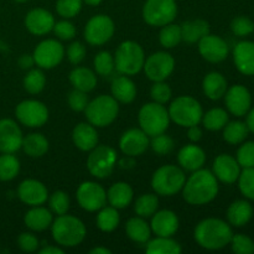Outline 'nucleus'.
I'll use <instances>...</instances> for the list:
<instances>
[{
  "label": "nucleus",
  "instance_id": "7ed1b4c3",
  "mask_svg": "<svg viewBox=\"0 0 254 254\" xmlns=\"http://www.w3.org/2000/svg\"><path fill=\"white\" fill-rule=\"evenodd\" d=\"M52 237L62 247H76L83 242L87 235L84 223L79 218L69 215H61L52 221Z\"/></svg>",
  "mask_w": 254,
  "mask_h": 254
},
{
  "label": "nucleus",
  "instance_id": "4d7b16f0",
  "mask_svg": "<svg viewBox=\"0 0 254 254\" xmlns=\"http://www.w3.org/2000/svg\"><path fill=\"white\" fill-rule=\"evenodd\" d=\"M68 61L73 64H79L86 57V46L82 42L74 41L67 49Z\"/></svg>",
  "mask_w": 254,
  "mask_h": 254
},
{
  "label": "nucleus",
  "instance_id": "9d476101",
  "mask_svg": "<svg viewBox=\"0 0 254 254\" xmlns=\"http://www.w3.org/2000/svg\"><path fill=\"white\" fill-rule=\"evenodd\" d=\"M117 163V153L112 146L97 145L87 159V168L92 176L106 179L113 173Z\"/></svg>",
  "mask_w": 254,
  "mask_h": 254
},
{
  "label": "nucleus",
  "instance_id": "c85d7f7f",
  "mask_svg": "<svg viewBox=\"0 0 254 254\" xmlns=\"http://www.w3.org/2000/svg\"><path fill=\"white\" fill-rule=\"evenodd\" d=\"M202 89L207 98L212 99V101H218L227 92V79L220 72H210L203 78Z\"/></svg>",
  "mask_w": 254,
  "mask_h": 254
},
{
  "label": "nucleus",
  "instance_id": "680f3d73",
  "mask_svg": "<svg viewBox=\"0 0 254 254\" xmlns=\"http://www.w3.org/2000/svg\"><path fill=\"white\" fill-rule=\"evenodd\" d=\"M40 254H64V250H61L60 247L56 246H47V247L42 248L39 252Z\"/></svg>",
  "mask_w": 254,
  "mask_h": 254
},
{
  "label": "nucleus",
  "instance_id": "5701e85b",
  "mask_svg": "<svg viewBox=\"0 0 254 254\" xmlns=\"http://www.w3.org/2000/svg\"><path fill=\"white\" fill-rule=\"evenodd\" d=\"M151 217V232L155 233L158 237H173L178 232L179 218L174 211H156Z\"/></svg>",
  "mask_w": 254,
  "mask_h": 254
},
{
  "label": "nucleus",
  "instance_id": "c756f323",
  "mask_svg": "<svg viewBox=\"0 0 254 254\" xmlns=\"http://www.w3.org/2000/svg\"><path fill=\"white\" fill-rule=\"evenodd\" d=\"M253 217V207L248 201L237 200L230 205L227 210L228 223L235 227H243Z\"/></svg>",
  "mask_w": 254,
  "mask_h": 254
},
{
  "label": "nucleus",
  "instance_id": "aec40b11",
  "mask_svg": "<svg viewBox=\"0 0 254 254\" xmlns=\"http://www.w3.org/2000/svg\"><path fill=\"white\" fill-rule=\"evenodd\" d=\"M17 196L25 205L34 207V206H41L46 202L49 198V191L41 181L27 179L22 181L17 188Z\"/></svg>",
  "mask_w": 254,
  "mask_h": 254
},
{
  "label": "nucleus",
  "instance_id": "864d4df0",
  "mask_svg": "<svg viewBox=\"0 0 254 254\" xmlns=\"http://www.w3.org/2000/svg\"><path fill=\"white\" fill-rule=\"evenodd\" d=\"M150 96L153 98L154 102L160 104H165L170 101L171 96H173V92L171 88L169 87V84H166L165 82H154L153 87L150 89Z\"/></svg>",
  "mask_w": 254,
  "mask_h": 254
},
{
  "label": "nucleus",
  "instance_id": "cd10ccee",
  "mask_svg": "<svg viewBox=\"0 0 254 254\" xmlns=\"http://www.w3.org/2000/svg\"><path fill=\"white\" fill-rule=\"evenodd\" d=\"M133 195L134 192L131 186L123 181H119L109 188L108 192H107V200H108L109 205L116 207L117 210H122L130 205L133 201Z\"/></svg>",
  "mask_w": 254,
  "mask_h": 254
},
{
  "label": "nucleus",
  "instance_id": "393cba45",
  "mask_svg": "<svg viewBox=\"0 0 254 254\" xmlns=\"http://www.w3.org/2000/svg\"><path fill=\"white\" fill-rule=\"evenodd\" d=\"M178 160L181 168L188 171H196L205 165L206 154L202 148L195 144L183 146L178 154Z\"/></svg>",
  "mask_w": 254,
  "mask_h": 254
},
{
  "label": "nucleus",
  "instance_id": "6e6d98bb",
  "mask_svg": "<svg viewBox=\"0 0 254 254\" xmlns=\"http://www.w3.org/2000/svg\"><path fill=\"white\" fill-rule=\"evenodd\" d=\"M67 102H68V106L72 111L83 112L86 109L87 104H88L89 99L86 92L73 89L72 92H69L68 97H67Z\"/></svg>",
  "mask_w": 254,
  "mask_h": 254
},
{
  "label": "nucleus",
  "instance_id": "7c9ffc66",
  "mask_svg": "<svg viewBox=\"0 0 254 254\" xmlns=\"http://www.w3.org/2000/svg\"><path fill=\"white\" fill-rule=\"evenodd\" d=\"M112 96L118 102L124 104H129L135 99L136 97V87L135 83L131 81L129 77L119 76L113 79L112 82Z\"/></svg>",
  "mask_w": 254,
  "mask_h": 254
},
{
  "label": "nucleus",
  "instance_id": "f03ea898",
  "mask_svg": "<svg viewBox=\"0 0 254 254\" xmlns=\"http://www.w3.org/2000/svg\"><path fill=\"white\" fill-rule=\"evenodd\" d=\"M232 228L220 218H206L195 228L196 243L208 251H218L230 245L232 240Z\"/></svg>",
  "mask_w": 254,
  "mask_h": 254
},
{
  "label": "nucleus",
  "instance_id": "3c124183",
  "mask_svg": "<svg viewBox=\"0 0 254 254\" xmlns=\"http://www.w3.org/2000/svg\"><path fill=\"white\" fill-rule=\"evenodd\" d=\"M236 159L241 168H254V141H247L242 144L237 150Z\"/></svg>",
  "mask_w": 254,
  "mask_h": 254
},
{
  "label": "nucleus",
  "instance_id": "a19ab883",
  "mask_svg": "<svg viewBox=\"0 0 254 254\" xmlns=\"http://www.w3.org/2000/svg\"><path fill=\"white\" fill-rule=\"evenodd\" d=\"M20 173V161L14 154L0 155V181L14 180Z\"/></svg>",
  "mask_w": 254,
  "mask_h": 254
},
{
  "label": "nucleus",
  "instance_id": "39448f33",
  "mask_svg": "<svg viewBox=\"0 0 254 254\" xmlns=\"http://www.w3.org/2000/svg\"><path fill=\"white\" fill-rule=\"evenodd\" d=\"M145 62L144 50L138 42L124 41L117 49L114 55L116 69L126 76H133L143 69Z\"/></svg>",
  "mask_w": 254,
  "mask_h": 254
},
{
  "label": "nucleus",
  "instance_id": "338daca9",
  "mask_svg": "<svg viewBox=\"0 0 254 254\" xmlns=\"http://www.w3.org/2000/svg\"><path fill=\"white\" fill-rule=\"evenodd\" d=\"M14 1H16V2H26V1H29V0H14Z\"/></svg>",
  "mask_w": 254,
  "mask_h": 254
},
{
  "label": "nucleus",
  "instance_id": "f257e3e1",
  "mask_svg": "<svg viewBox=\"0 0 254 254\" xmlns=\"http://www.w3.org/2000/svg\"><path fill=\"white\" fill-rule=\"evenodd\" d=\"M218 195V180L206 169L193 171L183 188V196L190 205L201 206L210 203Z\"/></svg>",
  "mask_w": 254,
  "mask_h": 254
},
{
  "label": "nucleus",
  "instance_id": "72a5a7b5",
  "mask_svg": "<svg viewBox=\"0 0 254 254\" xmlns=\"http://www.w3.org/2000/svg\"><path fill=\"white\" fill-rule=\"evenodd\" d=\"M50 144L45 135L40 133L27 134L22 138L21 149L30 158H41L49 151Z\"/></svg>",
  "mask_w": 254,
  "mask_h": 254
},
{
  "label": "nucleus",
  "instance_id": "e2e57ef3",
  "mask_svg": "<svg viewBox=\"0 0 254 254\" xmlns=\"http://www.w3.org/2000/svg\"><path fill=\"white\" fill-rule=\"evenodd\" d=\"M246 124H247L250 131H252L254 134V107L252 109H250V112L247 113V122H246Z\"/></svg>",
  "mask_w": 254,
  "mask_h": 254
},
{
  "label": "nucleus",
  "instance_id": "20e7f679",
  "mask_svg": "<svg viewBox=\"0 0 254 254\" xmlns=\"http://www.w3.org/2000/svg\"><path fill=\"white\" fill-rule=\"evenodd\" d=\"M84 113H86L88 123L97 128H104V127L111 126L118 117V101L113 96L101 94L93 101L88 102Z\"/></svg>",
  "mask_w": 254,
  "mask_h": 254
},
{
  "label": "nucleus",
  "instance_id": "bf43d9fd",
  "mask_svg": "<svg viewBox=\"0 0 254 254\" xmlns=\"http://www.w3.org/2000/svg\"><path fill=\"white\" fill-rule=\"evenodd\" d=\"M188 136L191 141L193 143H197L201 138H202V130L201 128L197 126H191L188 128Z\"/></svg>",
  "mask_w": 254,
  "mask_h": 254
},
{
  "label": "nucleus",
  "instance_id": "4be33fe9",
  "mask_svg": "<svg viewBox=\"0 0 254 254\" xmlns=\"http://www.w3.org/2000/svg\"><path fill=\"white\" fill-rule=\"evenodd\" d=\"M213 175L216 179L225 184H233L238 180L241 174V166L237 159L228 154H221L213 161Z\"/></svg>",
  "mask_w": 254,
  "mask_h": 254
},
{
  "label": "nucleus",
  "instance_id": "c03bdc74",
  "mask_svg": "<svg viewBox=\"0 0 254 254\" xmlns=\"http://www.w3.org/2000/svg\"><path fill=\"white\" fill-rule=\"evenodd\" d=\"M94 69L99 76H111L116 69V64H114V57L109 54L108 51H101L96 55L93 60Z\"/></svg>",
  "mask_w": 254,
  "mask_h": 254
},
{
  "label": "nucleus",
  "instance_id": "052dcab7",
  "mask_svg": "<svg viewBox=\"0 0 254 254\" xmlns=\"http://www.w3.org/2000/svg\"><path fill=\"white\" fill-rule=\"evenodd\" d=\"M17 64L22 69H31L35 66V60L32 55H22L19 61H17Z\"/></svg>",
  "mask_w": 254,
  "mask_h": 254
},
{
  "label": "nucleus",
  "instance_id": "a211bd4d",
  "mask_svg": "<svg viewBox=\"0 0 254 254\" xmlns=\"http://www.w3.org/2000/svg\"><path fill=\"white\" fill-rule=\"evenodd\" d=\"M225 103L228 112L236 117L247 116L252 106V96L248 88L242 84H235L227 89L225 94Z\"/></svg>",
  "mask_w": 254,
  "mask_h": 254
},
{
  "label": "nucleus",
  "instance_id": "bb28decb",
  "mask_svg": "<svg viewBox=\"0 0 254 254\" xmlns=\"http://www.w3.org/2000/svg\"><path fill=\"white\" fill-rule=\"evenodd\" d=\"M52 212L51 210L41 207V206H34L31 210L25 213L24 222L27 228L36 232L47 230L52 225Z\"/></svg>",
  "mask_w": 254,
  "mask_h": 254
},
{
  "label": "nucleus",
  "instance_id": "423d86ee",
  "mask_svg": "<svg viewBox=\"0 0 254 254\" xmlns=\"http://www.w3.org/2000/svg\"><path fill=\"white\" fill-rule=\"evenodd\" d=\"M168 112L170 121L184 128L197 126L202 121L203 116L202 106L200 102L190 96H180L174 99Z\"/></svg>",
  "mask_w": 254,
  "mask_h": 254
},
{
  "label": "nucleus",
  "instance_id": "1a4fd4ad",
  "mask_svg": "<svg viewBox=\"0 0 254 254\" xmlns=\"http://www.w3.org/2000/svg\"><path fill=\"white\" fill-rule=\"evenodd\" d=\"M176 15L175 0H146L143 6V19L150 26H165L175 20Z\"/></svg>",
  "mask_w": 254,
  "mask_h": 254
},
{
  "label": "nucleus",
  "instance_id": "a878e982",
  "mask_svg": "<svg viewBox=\"0 0 254 254\" xmlns=\"http://www.w3.org/2000/svg\"><path fill=\"white\" fill-rule=\"evenodd\" d=\"M73 144L82 151H91L98 144V133L91 123H79L72 131Z\"/></svg>",
  "mask_w": 254,
  "mask_h": 254
},
{
  "label": "nucleus",
  "instance_id": "58836bf2",
  "mask_svg": "<svg viewBox=\"0 0 254 254\" xmlns=\"http://www.w3.org/2000/svg\"><path fill=\"white\" fill-rule=\"evenodd\" d=\"M121 222L118 210L113 206L111 207H102L97 215V226L103 232H112L116 230Z\"/></svg>",
  "mask_w": 254,
  "mask_h": 254
},
{
  "label": "nucleus",
  "instance_id": "f3484780",
  "mask_svg": "<svg viewBox=\"0 0 254 254\" xmlns=\"http://www.w3.org/2000/svg\"><path fill=\"white\" fill-rule=\"evenodd\" d=\"M22 131L15 121L0 119V153L14 154L21 149Z\"/></svg>",
  "mask_w": 254,
  "mask_h": 254
},
{
  "label": "nucleus",
  "instance_id": "0e129e2a",
  "mask_svg": "<svg viewBox=\"0 0 254 254\" xmlns=\"http://www.w3.org/2000/svg\"><path fill=\"white\" fill-rule=\"evenodd\" d=\"M91 254H112V251L108 250L106 247H96L93 250L89 251Z\"/></svg>",
  "mask_w": 254,
  "mask_h": 254
},
{
  "label": "nucleus",
  "instance_id": "f8f14e48",
  "mask_svg": "<svg viewBox=\"0 0 254 254\" xmlns=\"http://www.w3.org/2000/svg\"><path fill=\"white\" fill-rule=\"evenodd\" d=\"M114 29L113 20L108 15H94L84 27V40L92 46H102L113 37Z\"/></svg>",
  "mask_w": 254,
  "mask_h": 254
},
{
  "label": "nucleus",
  "instance_id": "4c0bfd02",
  "mask_svg": "<svg viewBox=\"0 0 254 254\" xmlns=\"http://www.w3.org/2000/svg\"><path fill=\"white\" fill-rule=\"evenodd\" d=\"M159 198L155 193H144L136 198L134 203V211L139 217H151L158 211Z\"/></svg>",
  "mask_w": 254,
  "mask_h": 254
},
{
  "label": "nucleus",
  "instance_id": "de8ad7c7",
  "mask_svg": "<svg viewBox=\"0 0 254 254\" xmlns=\"http://www.w3.org/2000/svg\"><path fill=\"white\" fill-rule=\"evenodd\" d=\"M49 205L51 212L57 216L66 215L69 210V197L64 191H56L49 198Z\"/></svg>",
  "mask_w": 254,
  "mask_h": 254
},
{
  "label": "nucleus",
  "instance_id": "49530a36",
  "mask_svg": "<svg viewBox=\"0 0 254 254\" xmlns=\"http://www.w3.org/2000/svg\"><path fill=\"white\" fill-rule=\"evenodd\" d=\"M82 4V0H57L56 11L64 19H72L79 14Z\"/></svg>",
  "mask_w": 254,
  "mask_h": 254
},
{
  "label": "nucleus",
  "instance_id": "ea45409f",
  "mask_svg": "<svg viewBox=\"0 0 254 254\" xmlns=\"http://www.w3.org/2000/svg\"><path fill=\"white\" fill-rule=\"evenodd\" d=\"M203 127L211 131H217L225 128L228 123V113L222 108H212L202 116Z\"/></svg>",
  "mask_w": 254,
  "mask_h": 254
},
{
  "label": "nucleus",
  "instance_id": "ddd939ff",
  "mask_svg": "<svg viewBox=\"0 0 254 254\" xmlns=\"http://www.w3.org/2000/svg\"><path fill=\"white\" fill-rule=\"evenodd\" d=\"M32 57L35 60V64H37L40 68H55L64 60V47L57 40H44L35 47Z\"/></svg>",
  "mask_w": 254,
  "mask_h": 254
},
{
  "label": "nucleus",
  "instance_id": "603ef678",
  "mask_svg": "<svg viewBox=\"0 0 254 254\" xmlns=\"http://www.w3.org/2000/svg\"><path fill=\"white\" fill-rule=\"evenodd\" d=\"M231 30L238 37H245L254 31V22L247 16H237L231 22Z\"/></svg>",
  "mask_w": 254,
  "mask_h": 254
},
{
  "label": "nucleus",
  "instance_id": "b1692460",
  "mask_svg": "<svg viewBox=\"0 0 254 254\" xmlns=\"http://www.w3.org/2000/svg\"><path fill=\"white\" fill-rule=\"evenodd\" d=\"M233 61L241 73L254 76V42H238L233 50Z\"/></svg>",
  "mask_w": 254,
  "mask_h": 254
},
{
  "label": "nucleus",
  "instance_id": "6ab92c4d",
  "mask_svg": "<svg viewBox=\"0 0 254 254\" xmlns=\"http://www.w3.org/2000/svg\"><path fill=\"white\" fill-rule=\"evenodd\" d=\"M149 145H150L149 136L141 129L136 128L124 131L119 140V148H121L122 153L130 158L145 153Z\"/></svg>",
  "mask_w": 254,
  "mask_h": 254
},
{
  "label": "nucleus",
  "instance_id": "69168bd1",
  "mask_svg": "<svg viewBox=\"0 0 254 254\" xmlns=\"http://www.w3.org/2000/svg\"><path fill=\"white\" fill-rule=\"evenodd\" d=\"M83 2H86L87 5H89V6H97V5L101 4L103 0H82Z\"/></svg>",
  "mask_w": 254,
  "mask_h": 254
},
{
  "label": "nucleus",
  "instance_id": "13d9d810",
  "mask_svg": "<svg viewBox=\"0 0 254 254\" xmlns=\"http://www.w3.org/2000/svg\"><path fill=\"white\" fill-rule=\"evenodd\" d=\"M17 245L21 248V251L27 253H32L35 251H37L39 248L40 242L37 240V237L35 235L30 232H24L17 237Z\"/></svg>",
  "mask_w": 254,
  "mask_h": 254
},
{
  "label": "nucleus",
  "instance_id": "09e8293b",
  "mask_svg": "<svg viewBox=\"0 0 254 254\" xmlns=\"http://www.w3.org/2000/svg\"><path fill=\"white\" fill-rule=\"evenodd\" d=\"M150 146L154 150V153H156L158 155H166V154H170L174 150L175 143H174L171 136L163 133L153 136L150 141Z\"/></svg>",
  "mask_w": 254,
  "mask_h": 254
},
{
  "label": "nucleus",
  "instance_id": "9b49d317",
  "mask_svg": "<svg viewBox=\"0 0 254 254\" xmlns=\"http://www.w3.org/2000/svg\"><path fill=\"white\" fill-rule=\"evenodd\" d=\"M17 121L29 128H40L49 121V109L42 102L26 99L20 102L15 108Z\"/></svg>",
  "mask_w": 254,
  "mask_h": 254
},
{
  "label": "nucleus",
  "instance_id": "37998d69",
  "mask_svg": "<svg viewBox=\"0 0 254 254\" xmlns=\"http://www.w3.org/2000/svg\"><path fill=\"white\" fill-rule=\"evenodd\" d=\"M46 86V77L40 68H31L24 77V88L30 94H39Z\"/></svg>",
  "mask_w": 254,
  "mask_h": 254
},
{
  "label": "nucleus",
  "instance_id": "473e14b6",
  "mask_svg": "<svg viewBox=\"0 0 254 254\" xmlns=\"http://www.w3.org/2000/svg\"><path fill=\"white\" fill-rule=\"evenodd\" d=\"M69 82L74 89L88 93L96 88L97 77L96 73L87 67H76L69 73Z\"/></svg>",
  "mask_w": 254,
  "mask_h": 254
},
{
  "label": "nucleus",
  "instance_id": "79ce46f5",
  "mask_svg": "<svg viewBox=\"0 0 254 254\" xmlns=\"http://www.w3.org/2000/svg\"><path fill=\"white\" fill-rule=\"evenodd\" d=\"M159 41H160L161 46L165 47V49H174V47L178 46L183 41L180 25L170 22V24L163 26L160 34H159Z\"/></svg>",
  "mask_w": 254,
  "mask_h": 254
},
{
  "label": "nucleus",
  "instance_id": "a18cd8bd",
  "mask_svg": "<svg viewBox=\"0 0 254 254\" xmlns=\"http://www.w3.org/2000/svg\"><path fill=\"white\" fill-rule=\"evenodd\" d=\"M237 181L242 195L254 201V168L243 169Z\"/></svg>",
  "mask_w": 254,
  "mask_h": 254
},
{
  "label": "nucleus",
  "instance_id": "5fc2aeb1",
  "mask_svg": "<svg viewBox=\"0 0 254 254\" xmlns=\"http://www.w3.org/2000/svg\"><path fill=\"white\" fill-rule=\"evenodd\" d=\"M52 30H54L55 35L59 39L64 40V41L72 40L76 36V27H74V25L71 21H68V19L55 22L54 29Z\"/></svg>",
  "mask_w": 254,
  "mask_h": 254
},
{
  "label": "nucleus",
  "instance_id": "8fccbe9b",
  "mask_svg": "<svg viewBox=\"0 0 254 254\" xmlns=\"http://www.w3.org/2000/svg\"><path fill=\"white\" fill-rule=\"evenodd\" d=\"M231 248L236 254H253L254 242L246 235H233L230 242Z\"/></svg>",
  "mask_w": 254,
  "mask_h": 254
},
{
  "label": "nucleus",
  "instance_id": "0eeeda50",
  "mask_svg": "<svg viewBox=\"0 0 254 254\" xmlns=\"http://www.w3.org/2000/svg\"><path fill=\"white\" fill-rule=\"evenodd\" d=\"M170 124L169 112L163 104L151 102L144 104L139 111V126L148 136H155L168 130Z\"/></svg>",
  "mask_w": 254,
  "mask_h": 254
},
{
  "label": "nucleus",
  "instance_id": "6e6552de",
  "mask_svg": "<svg viewBox=\"0 0 254 254\" xmlns=\"http://www.w3.org/2000/svg\"><path fill=\"white\" fill-rule=\"evenodd\" d=\"M186 183L184 171L176 165H164L159 168L151 178V188L156 195L174 196L183 190Z\"/></svg>",
  "mask_w": 254,
  "mask_h": 254
},
{
  "label": "nucleus",
  "instance_id": "e433bc0d",
  "mask_svg": "<svg viewBox=\"0 0 254 254\" xmlns=\"http://www.w3.org/2000/svg\"><path fill=\"white\" fill-rule=\"evenodd\" d=\"M248 133H250V129H248L247 124L243 123V122H228L225 126V128H223V139L228 144L237 145V144L243 143L246 140Z\"/></svg>",
  "mask_w": 254,
  "mask_h": 254
},
{
  "label": "nucleus",
  "instance_id": "2f4dec72",
  "mask_svg": "<svg viewBox=\"0 0 254 254\" xmlns=\"http://www.w3.org/2000/svg\"><path fill=\"white\" fill-rule=\"evenodd\" d=\"M180 27L183 41L188 44H196L203 36L210 34V25L206 20L202 19L185 21L183 25H180Z\"/></svg>",
  "mask_w": 254,
  "mask_h": 254
},
{
  "label": "nucleus",
  "instance_id": "f704fd0d",
  "mask_svg": "<svg viewBox=\"0 0 254 254\" xmlns=\"http://www.w3.org/2000/svg\"><path fill=\"white\" fill-rule=\"evenodd\" d=\"M126 232L131 241L136 243H146L150 240V225L143 217H133L127 222Z\"/></svg>",
  "mask_w": 254,
  "mask_h": 254
},
{
  "label": "nucleus",
  "instance_id": "4468645a",
  "mask_svg": "<svg viewBox=\"0 0 254 254\" xmlns=\"http://www.w3.org/2000/svg\"><path fill=\"white\" fill-rule=\"evenodd\" d=\"M143 68L150 81H165L174 72V68H175V60L168 52L159 51L150 55L148 59H145Z\"/></svg>",
  "mask_w": 254,
  "mask_h": 254
},
{
  "label": "nucleus",
  "instance_id": "2eb2a0df",
  "mask_svg": "<svg viewBox=\"0 0 254 254\" xmlns=\"http://www.w3.org/2000/svg\"><path fill=\"white\" fill-rule=\"evenodd\" d=\"M78 205L88 212H96L106 206L107 192L99 184L86 181L79 185L76 193Z\"/></svg>",
  "mask_w": 254,
  "mask_h": 254
},
{
  "label": "nucleus",
  "instance_id": "c9c22d12",
  "mask_svg": "<svg viewBox=\"0 0 254 254\" xmlns=\"http://www.w3.org/2000/svg\"><path fill=\"white\" fill-rule=\"evenodd\" d=\"M183 248L171 237H158L148 241L146 253L149 254H180Z\"/></svg>",
  "mask_w": 254,
  "mask_h": 254
},
{
  "label": "nucleus",
  "instance_id": "dca6fc26",
  "mask_svg": "<svg viewBox=\"0 0 254 254\" xmlns=\"http://www.w3.org/2000/svg\"><path fill=\"white\" fill-rule=\"evenodd\" d=\"M198 52L206 61L218 64L227 59L230 49L222 37L207 34L198 41Z\"/></svg>",
  "mask_w": 254,
  "mask_h": 254
},
{
  "label": "nucleus",
  "instance_id": "412c9836",
  "mask_svg": "<svg viewBox=\"0 0 254 254\" xmlns=\"http://www.w3.org/2000/svg\"><path fill=\"white\" fill-rule=\"evenodd\" d=\"M55 22L56 21H55L54 15L49 10L42 9V7L30 10L25 17V26L27 31L36 36H42L52 31Z\"/></svg>",
  "mask_w": 254,
  "mask_h": 254
}]
</instances>
